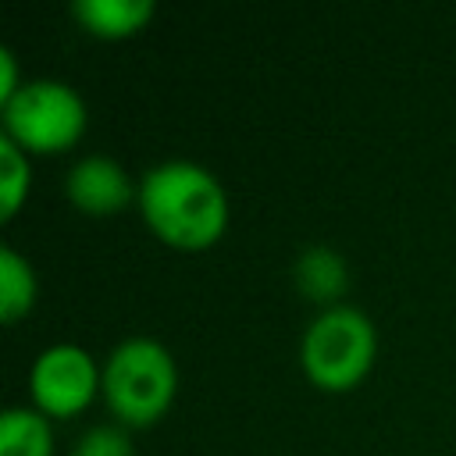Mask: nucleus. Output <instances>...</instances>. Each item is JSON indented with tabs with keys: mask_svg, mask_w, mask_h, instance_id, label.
Returning <instances> with one entry per match:
<instances>
[{
	"mask_svg": "<svg viewBox=\"0 0 456 456\" xmlns=\"http://www.w3.org/2000/svg\"><path fill=\"white\" fill-rule=\"evenodd\" d=\"M21 75H18V57L11 46H0V103H7L18 89H21Z\"/></svg>",
	"mask_w": 456,
	"mask_h": 456,
	"instance_id": "obj_13",
	"label": "nucleus"
},
{
	"mask_svg": "<svg viewBox=\"0 0 456 456\" xmlns=\"http://www.w3.org/2000/svg\"><path fill=\"white\" fill-rule=\"evenodd\" d=\"M292 278H296V289L303 299L321 303L328 310V306H338L346 281H349V271H346V260L331 246H310L296 256Z\"/></svg>",
	"mask_w": 456,
	"mask_h": 456,
	"instance_id": "obj_8",
	"label": "nucleus"
},
{
	"mask_svg": "<svg viewBox=\"0 0 456 456\" xmlns=\"http://www.w3.org/2000/svg\"><path fill=\"white\" fill-rule=\"evenodd\" d=\"M71 456H132V438L128 428L121 424H96L78 435L71 445Z\"/></svg>",
	"mask_w": 456,
	"mask_h": 456,
	"instance_id": "obj_12",
	"label": "nucleus"
},
{
	"mask_svg": "<svg viewBox=\"0 0 456 456\" xmlns=\"http://www.w3.org/2000/svg\"><path fill=\"white\" fill-rule=\"evenodd\" d=\"M28 189H32L28 153L18 142H11L7 135H0V217L4 221H11L25 207Z\"/></svg>",
	"mask_w": 456,
	"mask_h": 456,
	"instance_id": "obj_11",
	"label": "nucleus"
},
{
	"mask_svg": "<svg viewBox=\"0 0 456 456\" xmlns=\"http://www.w3.org/2000/svg\"><path fill=\"white\" fill-rule=\"evenodd\" d=\"M378 356V328L374 321L349 303L321 310L303 338H299V367L310 385L321 392H349L356 388Z\"/></svg>",
	"mask_w": 456,
	"mask_h": 456,
	"instance_id": "obj_3",
	"label": "nucleus"
},
{
	"mask_svg": "<svg viewBox=\"0 0 456 456\" xmlns=\"http://www.w3.org/2000/svg\"><path fill=\"white\" fill-rule=\"evenodd\" d=\"M4 135L28 157H53L75 150L86 135L89 110L75 86L61 78H25V86L0 103Z\"/></svg>",
	"mask_w": 456,
	"mask_h": 456,
	"instance_id": "obj_4",
	"label": "nucleus"
},
{
	"mask_svg": "<svg viewBox=\"0 0 456 456\" xmlns=\"http://www.w3.org/2000/svg\"><path fill=\"white\" fill-rule=\"evenodd\" d=\"M103 388V363L75 342L46 346L28 370V399L46 420H71L93 406Z\"/></svg>",
	"mask_w": 456,
	"mask_h": 456,
	"instance_id": "obj_5",
	"label": "nucleus"
},
{
	"mask_svg": "<svg viewBox=\"0 0 456 456\" xmlns=\"http://www.w3.org/2000/svg\"><path fill=\"white\" fill-rule=\"evenodd\" d=\"M153 0H75L71 18L82 32L96 39H132L153 21Z\"/></svg>",
	"mask_w": 456,
	"mask_h": 456,
	"instance_id": "obj_7",
	"label": "nucleus"
},
{
	"mask_svg": "<svg viewBox=\"0 0 456 456\" xmlns=\"http://www.w3.org/2000/svg\"><path fill=\"white\" fill-rule=\"evenodd\" d=\"M36 296H39V278L32 264L14 246H0V321L18 324L21 317H28Z\"/></svg>",
	"mask_w": 456,
	"mask_h": 456,
	"instance_id": "obj_9",
	"label": "nucleus"
},
{
	"mask_svg": "<svg viewBox=\"0 0 456 456\" xmlns=\"http://www.w3.org/2000/svg\"><path fill=\"white\" fill-rule=\"evenodd\" d=\"M178 395V363L150 335L121 338L103 360L100 399L121 428H153Z\"/></svg>",
	"mask_w": 456,
	"mask_h": 456,
	"instance_id": "obj_2",
	"label": "nucleus"
},
{
	"mask_svg": "<svg viewBox=\"0 0 456 456\" xmlns=\"http://www.w3.org/2000/svg\"><path fill=\"white\" fill-rule=\"evenodd\" d=\"M0 456H53V428L32 406H11L0 417Z\"/></svg>",
	"mask_w": 456,
	"mask_h": 456,
	"instance_id": "obj_10",
	"label": "nucleus"
},
{
	"mask_svg": "<svg viewBox=\"0 0 456 456\" xmlns=\"http://www.w3.org/2000/svg\"><path fill=\"white\" fill-rule=\"evenodd\" d=\"M135 207L146 228L164 246L182 253H200L221 242L232 217L224 185L196 160L153 164L139 182Z\"/></svg>",
	"mask_w": 456,
	"mask_h": 456,
	"instance_id": "obj_1",
	"label": "nucleus"
},
{
	"mask_svg": "<svg viewBox=\"0 0 456 456\" xmlns=\"http://www.w3.org/2000/svg\"><path fill=\"white\" fill-rule=\"evenodd\" d=\"M64 192L78 214L107 217V214H118L128 203H135L139 185L128 178V171L114 157L93 153V157H82L71 164V171L64 178Z\"/></svg>",
	"mask_w": 456,
	"mask_h": 456,
	"instance_id": "obj_6",
	"label": "nucleus"
}]
</instances>
